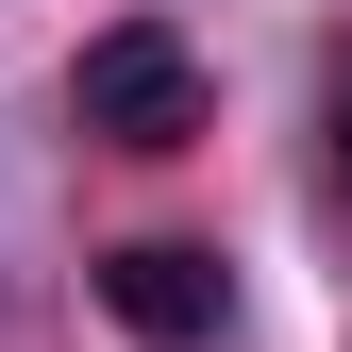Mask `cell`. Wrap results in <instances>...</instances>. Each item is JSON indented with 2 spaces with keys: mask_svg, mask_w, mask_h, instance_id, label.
<instances>
[{
  "mask_svg": "<svg viewBox=\"0 0 352 352\" xmlns=\"http://www.w3.org/2000/svg\"><path fill=\"white\" fill-rule=\"evenodd\" d=\"M67 118L84 135H118V151H185L201 135V51L168 17H118V34H84V67H67Z\"/></svg>",
  "mask_w": 352,
  "mask_h": 352,
  "instance_id": "cell-1",
  "label": "cell"
},
{
  "mask_svg": "<svg viewBox=\"0 0 352 352\" xmlns=\"http://www.w3.org/2000/svg\"><path fill=\"white\" fill-rule=\"evenodd\" d=\"M336 151H352V67H336Z\"/></svg>",
  "mask_w": 352,
  "mask_h": 352,
  "instance_id": "cell-3",
  "label": "cell"
},
{
  "mask_svg": "<svg viewBox=\"0 0 352 352\" xmlns=\"http://www.w3.org/2000/svg\"><path fill=\"white\" fill-rule=\"evenodd\" d=\"M101 302H118V336L201 352V336H218V302H235V269H218L201 235H135V252H101Z\"/></svg>",
  "mask_w": 352,
  "mask_h": 352,
  "instance_id": "cell-2",
  "label": "cell"
}]
</instances>
